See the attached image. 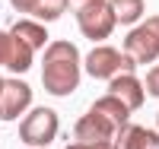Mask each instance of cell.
Returning a JSON list of instances; mask_svg holds the SVG:
<instances>
[{
	"mask_svg": "<svg viewBox=\"0 0 159 149\" xmlns=\"http://www.w3.org/2000/svg\"><path fill=\"white\" fill-rule=\"evenodd\" d=\"M111 10H115L118 25H137L143 19L147 0H111Z\"/></svg>",
	"mask_w": 159,
	"mask_h": 149,
	"instance_id": "13",
	"label": "cell"
},
{
	"mask_svg": "<svg viewBox=\"0 0 159 149\" xmlns=\"http://www.w3.org/2000/svg\"><path fill=\"white\" fill-rule=\"evenodd\" d=\"M156 130H159V114H156Z\"/></svg>",
	"mask_w": 159,
	"mask_h": 149,
	"instance_id": "18",
	"label": "cell"
},
{
	"mask_svg": "<svg viewBox=\"0 0 159 149\" xmlns=\"http://www.w3.org/2000/svg\"><path fill=\"white\" fill-rule=\"evenodd\" d=\"M124 54H130L137 64H153L159 57V16H147L137 29L124 35Z\"/></svg>",
	"mask_w": 159,
	"mask_h": 149,
	"instance_id": "5",
	"label": "cell"
},
{
	"mask_svg": "<svg viewBox=\"0 0 159 149\" xmlns=\"http://www.w3.org/2000/svg\"><path fill=\"white\" fill-rule=\"evenodd\" d=\"M0 121H3V108H0Z\"/></svg>",
	"mask_w": 159,
	"mask_h": 149,
	"instance_id": "19",
	"label": "cell"
},
{
	"mask_svg": "<svg viewBox=\"0 0 159 149\" xmlns=\"http://www.w3.org/2000/svg\"><path fill=\"white\" fill-rule=\"evenodd\" d=\"M35 64V51L22 42L16 32H0V67L10 73H29Z\"/></svg>",
	"mask_w": 159,
	"mask_h": 149,
	"instance_id": "7",
	"label": "cell"
},
{
	"mask_svg": "<svg viewBox=\"0 0 159 149\" xmlns=\"http://www.w3.org/2000/svg\"><path fill=\"white\" fill-rule=\"evenodd\" d=\"M108 92H111V95H118V99L130 108V111L143 108V99H147V86H143L134 73H127V70L115 73V76L108 79Z\"/></svg>",
	"mask_w": 159,
	"mask_h": 149,
	"instance_id": "9",
	"label": "cell"
},
{
	"mask_svg": "<svg viewBox=\"0 0 159 149\" xmlns=\"http://www.w3.org/2000/svg\"><path fill=\"white\" fill-rule=\"evenodd\" d=\"M143 86H147V95L159 99V64L150 67V73H147V79H143Z\"/></svg>",
	"mask_w": 159,
	"mask_h": 149,
	"instance_id": "15",
	"label": "cell"
},
{
	"mask_svg": "<svg viewBox=\"0 0 159 149\" xmlns=\"http://www.w3.org/2000/svg\"><path fill=\"white\" fill-rule=\"evenodd\" d=\"M13 32H16L32 51H38V48L48 45V29H45L42 19H19L16 25H13Z\"/></svg>",
	"mask_w": 159,
	"mask_h": 149,
	"instance_id": "11",
	"label": "cell"
},
{
	"mask_svg": "<svg viewBox=\"0 0 159 149\" xmlns=\"http://www.w3.org/2000/svg\"><path fill=\"white\" fill-rule=\"evenodd\" d=\"M92 108L105 111V114H108V117H111V121H115V124L121 127V130L130 124V108H127L121 99H118V95H111V92H105L102 99H96V102H92Z\"/></svg>",
	"mask_w": 159,
	"mask_h": 149,
	"instance_id": "12",
	"label": "cell"
},
{
	"mask_svg": "<svg viewBox=\"0 0 159 149\" xmlns=\"http://www.w3.org/2000/svg\"><path fill=\"white\" fill-rule=\"evenodd\" d=\"M134 67H140L130 54H124V48L118 51V48H111V45H99V48H92L89 54H86V60H83V70L92 76V79H108L115 76V73H121V70H127V73H134Z\"/></svg>",
	"mask_w": 159,
	"mask_h": 149,
	"instance_id": "4",
	"label": "cell"
},
{
	"mask_svg": "<svg viewBox=\"0 0 159 149\" xmlns=\"http://www.w3.org/2000/svg\"><path fill=\"white\" fill-rule=\"evenodd\" d=\"M118 149H159V130H147L143 124H127L115 137Z\"/></svg>",
	"mask_w": 159,
	"mask_h": 149,
	"instance_id": "10",
	"label": "cell"
},
{
	"mask_svg": "<svg viewBox=\"0 0 159 149\" xmlns=\"http://www.w3.org/2000/svg\"><path fill=\"white\" fill-rule=\"evenodd\" d=\"M64 149H118L115 143H70V146H64Z\"/></svg>",
	"mask_w": 159,
	"mask_h": 149,
	"instance_id": "16",
	"label": "cell"
},
{
	"mask_svg": "<svg viewBox=\"0 0 159 149\" xmlns=\"http://www.w3.org/2000/svg\"><path fill=\"white\" fill-rule=\"evenodd\" d=\"M57 130H61V121H57V111L54 108H32L29 114L19 121V140L25 146H38L45 149L57 140Z\"/></svg>",
	"mask_w": 159,
	"mask_h": 149,
	"instance_id": "3",
	"label": "cell"
},
{
	"mask_svg": "<svg viewBox=\"0 0 159 149\" xmlns=\"http://www.w3.org/2000/svg\"><path fill=\"white\" fill-rule=\"evenodd\" d=\"M42 86L48 95L67 99L80 86V51L73 42H51L42 57Z\"/></svg>",
	"mask_w": 159,
	"mask_h": 149,
	"instance_id": "1",
	"label": "cell"
},
{
	"mask_svg": "<svg viewBox=\"0 0 159 149\" xmlns=\"http://www.w3.org/2000/svg\"><path fill=\"white\" fill-rule=\"evenodd\" d=\"M29 149H38V146H29Z\"/></svg>",
	"mask_w": 159,
	"mask_h": 149,
	"instance_id": "20",
	"label": "cell"
},
{
	"mask_svg": "<svg viewBox=\"0 0 159 149\" xmlns=\"http://www.w3.org/2000/svg\"><path fill=\"white\" fill-rule=\"evenodd\" d=\"M0 79H3V76H0Z\"/></svg>",
	"mask_w": 159,
	"mask_h": 149,
	"instance_id": "21",
	"label": "cell"
},
{
	"mask_svg": "<svg viewBox=\"0 0 159 149\" xmlns=\"http://www.w3.org/2000/svg\"><path fill=\"white\" fill-rule=\"evenodd\" d=\"M10 3H13V10H19V13H35L38 0H10Z\"/></svg>",
	"mask_w": 159,
	"mask_h": 149,
	"instance_id": "17",
	"label": "cell"
},
{
	"mask_svg": "<svg viewBox=\"0 0 159 149\" xmlns=\"http://www.w3.org/2000/svg\"><path fill=\"white\" fill-rule=\"evenodd\" d=\"M64 10H70V0H38L32 16L42 19V22H54V19L64 16Z\"/></svg>",
	"mask_w": 159,
	"mask_h": 149,
	"instance_id": "14",
	"label": "cell"
},
{
	"mask_svg": "<svg viewBox=\"0 0 159 149\" xmlns=\"http://www.w3.org/2000/svg\"><path fill=\"white\" fill-rule=\"evenodd\" d=\"M118 133H121V127H118L105 111H99V108H89V111L73 124V137L80 143H115Z\"/></svg>",
	"mask_w": 159,
	"mask_h": 149,
	"instance_id": "6",
	"label": "cell"
},
{
	"mask_svg": "<svg viewBox=\"0 0 159 149\" xmlns=\"http://www.w3.org/2000/svg\"><path fill=\"white\" fill-rule=\"evenodd\" d=\"M32 105V86L25 79H0V108L3 121H16Z\"/></svg>",
	"mask_w": 159,
	"mask_h": 149,
	"instance_id": "8",
	"label": "cell"
},
{
	"mask_svg": "<svg viewBox=\"0 0 159 149\" xmlns=\"http://www.w3.org/2000/svg\"><path fill=\"white\" fill-rule=\"evenodd\" d=\"M76 25L80 32H83V38H89V42H105L111 32H115V10H111V0H89V3L76 7Z\"/></svg>",
	"mask_w": 159,
	"mask_h": 149,
	"instance_id": "2",
	"label": "cell"
}]
</instances>
